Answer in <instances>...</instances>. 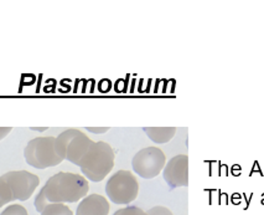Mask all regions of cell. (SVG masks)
Wrapping results in <instances>:
<instances>
[{"label":"cell","instance_id":"14","mask_svg":"<svg viewBox=\"0 0 264 215\" xmlns=\"http://www.w3.org/2000/svg\"><path fill=\"white\" fill-rule=\"evenodd\" d=\"M113 215H148V213L138 206H125V208L117 210Z\"/></svg>","mask_w":264,"mask_h":215},{"label":"cell","instance_id":"1","mask_svg":"<svg viewBox=\"0 0 264 215\" xmlns=\"http://www.w3.org/2000/svg\"><path fill=\"white\" fill-rule=\"evenodd\" d=\"M88 193V181L76 173L60 172L48 178L41 192L35 198V208L39 213L50 204L76 203Z\"/></svg>","mask_w":264,"mask_h":215},{"label":"cell","instance_id":"12","mask_svg":"<svg viewBox=\"0 0 264 215\" xmlns=\"http://www.w3.org/2000/svg\"><path fill=\"white\" fill-rule=\"evenodd\" d=\"M10 202H14L13 192L9 188V185L6 184V181L3 180L1 177H0V208Z\"/></svg>","mask_w":264,"mask_h":215},{"label":"cell","instance_id":"9","mask_svg":"<svg viewBox=\"0 0 264 215\" xmlns=\"http://www.w3.org/2000/svg\"><path fill=\"white\" fill-rule=\"evenodd\" d=\"M109 203L103 195L90 194L81 200L76 215H108Z\"/></svg>","mask_w":264,"mask_h":215},{"label":"cell","instance_id":"16","mask_svg":"<svg viewBox=\"0 0 264 215\" xmlns=\"http://www.w3.org/2000/svg\"><path fill=\"white\" fill-rule=\"evenodd\" d=\"M86 129L98 134V133H104V132H107L109 128L108 127H86Z\"/></svg>","mask_w":264,"mask_h":215},{"label":"cell","instance_id":"11","mask_svg":"<svg viewBox=\"0 0 264 215\" xmlns=\"http://www.w3.org/2000/svg\"><path fill=\"white\" fill-rule=\"evenodd\" d=\"M41 215H73V213L65 204H50L42 210Z\"/></svg>","mask_w":264,"mask_h":215},{"label":"cell","instance_id":"8","mask_svg":"<svg viewBox=\"0 0 264 215\" xmlns=\"http://www.w3.org/2000/svg\"><path fill=\"white\" fill-rule=\"evenodd\" d=\"M164 179L170 188L188 185V157L186 154L175 155L164 168Z\"/></svg>","mask_w":264,"mask_h":215},{"label":"cell","instance_id":"4","mask_svg":"<svg viewBox=\"0 0 264 215\" xmlns=\"http://www.w3.org/2000/svg\"><path fill=\"white\" fill-rule=\"evenodd\" d=\"M24 155L27 164L37 169L55 167L63 162L56 151V137H37L31 139L25 147Z\"/></svg>","mask_w":264,"mask_h":215},{"label":"cell","instance_id":"18","mask_svg":"<svg viewBox=\"0 0 264 215\" xmlns=\"http://www.w3.org/2000/svg\"><path fill=\"white\" fill-rule=\"evenodd\" d=\"M31 129H34V131H46V129H47V127H42V128H36V127H31Z\"/></svg>","mask_w":264,"mask_h":215},{"label":"cell","instance_id":"2","mask_svg":"<svg viewBox=\"0 0 264 215\" xmlns=\"http://www.w3.org/2000/svg\"><path fill=\"white\" fill-rule=\"evenodd\" d=\"M82 173L90 181H101L114 167V152L107 142H94L90 149L81 161Z\"/></svg>","mask_w":264,"mask_h":215},{"label":"cell","instance_id":"6","mask_svg":"<svg viewBox=\"0 0 264 215\" xmlns=\"http://www.w3.org/2000/svg\"><path fill=\"white\" fill-rule=\"evenodd\" d=\"M166 157L158 147H146L140 149L133 158L131 165L138 175L145 179H151L165 167Z\"/></svg>","mask_w":264,"mask_h":215},{"label":"cell","instance_id":"3","mask_svg":"<svg viewBox=\"0 0 264 215\" xmlns=\"http://www.w3.org/2000/svg\"><path fill=\"white\" fill-rule=\"evenodd\" d=\"M94 142L86 133L76 128L66 129L56 137V151L65 161L79 165L81 161Z\"/></svg>","mask_w":264,"mask_h":215},{"label":"cell","instance_id":"15","mask_svg":"<svg viewBox=\"0 0 264 215\" xmlns=\"http://www.w3.org/2000/svg\"><path fill=\"white\" fill-rule=\"evenodd\" d=\"M146 213H148V215H174L170 209L165 208V206H161V205L154 206V208L149 209Z\"/></svg>","mask_w":264,"mask_h":215},{"label":"cell","instance_id":"7","mask_svg":"<svg viewBox=\"0 0 264 215\" xmlns=\"http://www.w3.org/2000/svg\"><path fill=\"white\" fill-rule=\"evenodd\" d=\"M1 179L5 180L6 184L11 189L14 200L21 202L27 200L40 184L39 177L26 170L7 172L1 175Z\"/></svg>","mask_w":264,"mask_h":215},{"label":"cell","instance_id":"5","mask_svg":"<svg viewBox=\"0 0 264 215\" xmlns=\"http://www.w3.org/2000/svg\"><path fill=\"white\" fill-rule=\"evenodd\" d=\"M139 184L129 170H118L108 179L105 193L114 204H129L138 196Z\"/></svg>","mask_w":264,"mask_h":215},{"label":"cell","instance_id":"10","mask_svg":"<svg viewBox=\"0 0 264 215\" xmlns=\"http://www.w3.org/2000/svg\"><path fill=\"white\" fill-rule=\"evenodd\" d=\"M143 131L155 143H168L175 136V127H144Z\"/></svg>","mask_w":264,"mask_h":215},{"label":"cell","instance_id":"17","mask_svg":"<svg viewBox=\"0 0 264 215\" xmlns=\"http://www.w3.org/2000/svg\"><path fill=\"white\" fill-rule=\"evenodd\" d=\"M11 132V127H0V140Z\"/></svg>","mask_w":264,"mask_h":215},{"label":"cell","instance_id":"13","mask_svg":"<svg viewBox=\"0 0 264 215\" xmlns=\"http://www.w3.org/2000/svg\"><path fill=\"white\" fill-rule=\"evenodd\" d=\"M0 215H29L27 210L20 204H11Z\"/></svg>","mask_w":264,"mask_h":215}]
</instances>
